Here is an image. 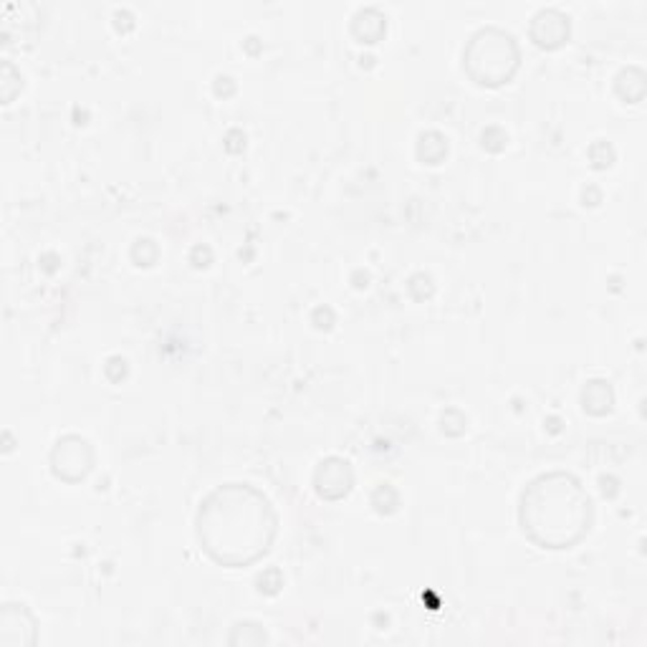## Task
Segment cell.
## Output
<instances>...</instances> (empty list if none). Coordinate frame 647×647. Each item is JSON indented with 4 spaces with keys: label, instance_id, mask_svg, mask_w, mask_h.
Listing matches in <instances>:
<instances>
[{
    "label": "cell",
    "instance_id": "cell-7",
    "mask_svg": "<svg viewBox=\"0 0 647 647\" xmlns=\"http://www.w3.org/2000/svg\"><path fill=\"white\" fill-rule=\"evenodd\" d=\"M531 38L541 49H559L569 38V18L564 13L554 11H539L531 23Z\"/></svg>",
    "mask_w": 647,
    "mask_h": 647
},
{
    "label": "cell",
    "instance_id": "cell-12",
    "mask_svg": "<svg viewBox=\"0 0 647 647\" xmlns=\"http://www.w3.org/2000/svg\"><path fill=\"white\" fill-rule=\"evenodd\" d=\"M256 584H258V592L273 597V594H279L281 587H284V577H281L279 569H268V572H263L261 577H258Z\"/></svg>",
    "mask_w": 647,
    "mask_h": 647
},
{
    "label": "cell",
    "instance_id": "cell-6",
    "mask_svg": "<svg viewBox=\"0 0 647 647\" xmlns=\"http://www.w3.org/2000/svg\"><path fill=\"white\" fill-rule=\"evenodd\" d=\"M36 620L23 605H6L0 617V645H33Z\"/></svg>",
    "mask_w": 647,
    "mask_h": 647
},
{
    "label": "cell",
    "instance_id": "cell-11",
    "mask_svg": "<svg viewBox=\"0 0 647 647\" xmlns=\"http://www.w3.org/2000/svg\"><path fill=\"white\" fill-rule=\"evenodd\" d=\"M397 503H400V496H397V491L392 486H380L375 491V496H372V506L380 511V514H392L397 508Z\"/></svg>",
    "mask_w": 647,
    "mask_h": 647
},
{
    "label": "cell",
    "instance_id": "cell-9",
    "mask_svg": "<svg viewBox=\"0 0 647 647\" xmlns=\"http://www.w3.org/2000/svg\"><path fill=\"white\" fill-rule=\"evenodd\" d=\"M445 155H448V142H445L443 134L438 132L420 134V142H418L420 160L428 162V165H438Z\"/></svg>",
    "mask_w": 647,
    "mask_h": 647
},
{
    "label": "cell",
    "instance_id": "cell-3",
    "mask_svg": "<svg viewBox=\"0 0 647 647\" xmlns=\"http://www.w3.org/2000/svg\"><path fill=\"white\" fill-rule=\"evenodd\" d=\"M463 69L476 84L501 86L519 69V46L511 33L496 26L481 28L463 51Z\"/></svg>",
    "mask_w": 647,
    "mask_h": 647
},
{
    "label": "cell",
    "instance_id": "cell-8",
    "mask_svg": "<svg viewBox=\"0 0 647 647\" xmlns=\"http://www.w3.org/2000/svg\"><path fill=\"white\" fill-rule=\"evenodd\" d=\"M612 402H615V395H612L610 382L605 380H592L587 382L582 392V405L589 415H607L612 410Z\"/></svg>",
    "mask_w": 647,
    "mask_h": 647
},
{
    "label": "cell",
    "instance_id": "cell-10",
    "mask_svg": "<svg viewBox=\"0 0 647 647\" xmlns=\"http://www.w3.org/2000/svg\"><path fill=\"white\" fill-rule=\"evenodd\" d=\"M228 642L230 645H263L266 642V632L258 625H251V622H238L233 627V632H230Z\"/></svg>",
    "mask_w": 647,
    "mask_h": 647
},
{
    "label": "cell",
    "instance_id": "cell-5",
    "mask_svg": "<svg viewBox=\"0 0 647 647\" xmlns=\"http://www.w3.org/2000/svg\"><path fill=\"white\" fill-rule=\"evenodd\" d=\"M314 486L316 493L327 501H339V498L347 496L354 486V471L344 458H332L321 460L319 468L314 473Z\"/></svg>",
    "mask_w": 647,
    "mask_h": 647
},
{
    "label": "cell",
    "instance_id": "cell-1",
    "mask_svg": "<svg viewBox=\"0 0 647 647\" xmlns=\"http://www.w3.org/2000/svg\"><path fill=\"white\" fill-rule=\"evenodd\" d=\"M203 551L220 567H248L268 554L279 534V516L258 488L225 483L203 498L195 516Z\"/></svg>",
    "mask_w": 647,
    "mask_h": 647
},
{
    "label": "cell",
    "instance_id": "cell-2",
    "mask_svg": "<svg viewBox=\"0 0 647 647\" xmlns=\"http://www.w3.org/2000/svg\"><path fill=\"white\" fill-rule=\"evenodd\" d=\"M592 519V498L572 473H544L521 491L519 524L541 549H572L589 534Z\"/></svg>",
    "mask_w": 647,
    "mask_h": 647
},
{
    "label": "cell",
    "instance_id": "cell-4",
    "mask_svg": "<svg viewBox=\"0 0 647 647\" xmlns=\"http://www.w3.org/2000/svg\"><path fill=\"white\" fill-rule=\"evenodd\" d=\"M94 466V450L79 435H66L56 443L54 453H51V468L61 481L76 483L86 478V473Z\"/></svg>",
    "mask_w": 647,
    "mask_h": 647
}]
</instances>
